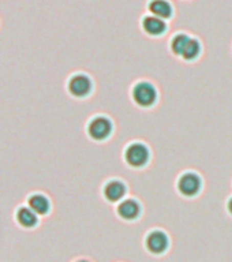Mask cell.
I'll return each mask as SVG.
<instances>
[{"mask_svg": "<svg viewBox=\"0 0 232 262\" xmlns=\"http://www.w3.org/2000/svg\"><path fill=\"white\" fill-rule=\"evenodd\" d=\"M119 216L124 220H134L135 217L139 214V205L134 200L123 201L122 204L118 206Z\"/></svg>", "mask_w": 232, "mask_h": 262, "instance_id": "cell-8", "label": "cell"}, {"mask_svg": "<svg viewBox=\"0 0 232 262\" xmlns=\"http://www.w3.org/2000/svg\"><path fill=\"white\" fill-rule=\"evenodd\" d=\"M228 210H229V213L232 214V198L228 201Z\"/></svg>", "mask_w": 232, "mask_h": 262, "instance_id": "cell-15", "label": "cell"}, {"mask_svg": "<svg viewBox=\"0 0 232 262\" xmlns=\"http://www.w3.org/2000/svg\"><path fill=\"white\" fill-rule=\"evenodd\" d=\"M147 250L153 254H161L168 247V237L161 231H153L146 237Z\"/></svg>", "mask_w": 232, "mask_h": 262, "instance_id": "cell-6", "label": "cell"}, {"mask_svg": "<svg viewBox=\"0 0 232 262\" xmlns=\"http://www.w3.org/2000/svg\"><path fill=\"white\" fill-rule=\"evenodd\" d=\"M142 26L145 32L152 34V36H159L165 30V24L163 19H160L157 16H146L142 22Z\"/></svg>", "mask_w": 232, "mask_h": 262, "instance_id": "cell-10", "label": "cell"}, {"mask_svg": "<svg viewBox=\"0 0 232 262\" xmlns=\"http://www.w3.org/2000/svg\"><path fill=\"white\" fill-rule=\"evenodd\" d=\"M16 220L22 227H26V228H32L37 224L36 213L30 208H20L16 213Z\"/></svg>", "mask_w": 232, "mask_h": 262, "instance_id": "cell-12", "label": "cell"}, {"mask_svg": "<svg viewBox=\"0 0 232 262\" xmlns=\"http://www.w3.org/2000/svg\"><path fill=\"white\" fill-rule=\"evenodd\" d=\"M198 53H200V44H198V41L194 40V38H190L182 56L186 60H193V59H196L198 56Z\"/></svg>", "mask_w": 232, "mask_h": 262, "instance_id": "cell-13", "label": "cell"}, {"mask_svg": "<svg viewBox=\"0 0 232 262\" xmlns=\"http://www.w3.org/2000/svg\"><path fill=\"white\" fill-rule=\"evenodd\" d=\"M111 130H112V126L108 119L106 118H94L92 122H90L89 127H88V131H89V135L96 141H102L106 139L108 135L111 134Z\"/></svg>", "mask_w": 232, "mask_h": 262, "instance_id": "cell-3", "label": "cell"}, {"mask_svg": "<svg viewBox=\"0 0 232 262\" xmlns=\"http://www.w3.org/2000/svg\"><path fill=\"white\" fill-rule=\"evenodd\" d=\"M124 157L131 167H142L149 159V151L146 146H143L141 143H133L126 149Z\"/></svg>", "mask_w": 232, "mask_h": 262, "instance_id": "cell-2", "label": "cell"}, {"mask_svg": "<svg viewBox=\"0 0 232 262\" xmlns=\"http://www.w3.org/2000/svg\"><path fill=\"white\" fill-rule=\"evenodd\" d=\"M29 206L37 214H45L49 210V201L41 194H34L29 198Z\"/></svg>", "mask_w": 232, "mask_h": 262, "instance_id": "cell-11", "label": "cell"}, {"mask_svg": "<svg viewBox=\"0 0 232 262\" xmlns=\"http://www.w3.org/2000/svg\"><path fill=\"white\" fill-rule=\"evenodd\" d=\"M201 180L200 178L194 173H186L179 179L178 182V188H179L180 194L186 196L196 195L197 192L200 191Z\"/></svg>", "mask_w": 232, "mask_h": 262, "instance_id": "cell-4", "label": "cell"}, {"mask_svg": "<svg viewBox=\"0 0 232 262\" xmlns=\"http://www.w3.org/2000/svg\"><path fill=\"white\" fill-rule=\"evenodd\" d=\"M78 262H88V261H78Z\"/></svg>", "mask_w": 232, "mask_h": 262, "instance_id": "cell-16", "label": "cell"}, {"mask_svg": "<svg viewBox=\"0 0 232 262\" xmlns=\"http://www.w3.org/2000/svg\"><path fill=\"white\" fill-rule=\"evenodd\" d=\"M90 89H92V83L89 78L85 75H75L70 79L69 90L75 97H85L86 94H89Z\"/></svg>", "mask_w": 232, "mask_h": 262, "instance_id": "cell-5", "label": "cell"}, {"mask_svg": "<svg viewBox=\"0 0 232 262\" xmlns=\"http://www.w3.org/2000/svg\"><path fill=\"white\" fill-rule=\"evenodd\" d=\"M124 192H126V187L119 180H112L110 183H107L106 188H104V195L111 202H116V201L122 200Z\"/></svg>", "mask_w": 232, "mask_h": 262, "instance_id": "cell-7", "label": "cell"}, {"mask_svg": "<svg viewBox=\"0 0 232 262\" xmlns=\"http://www.w3.org/2000/svg\"><path fill=\"white\" fill-rule=\"evenodd\" d=\"M188 40H190V38H188L187 36H184V34H179V36L174 37V40H172L171 42L172 52L175 53V55H180V56H182Z\"/></svg>", "mask_w": 232, "mask_h": 262, "instance_id": "cell-14", "label": "cell"}, {"mask_svg": "<svg viewBox=\"0 0 232 262\" xmlns=\"http://www.w3.org/2000/svg\"><path fill=\"white\" fill-rule=\"evenodd\" d=\"M133 98L139 106H151L156 101L155 88L147 82H139L133 89Z\"/></svg>", "mask_w": 232, "mask_h": 262, "instance_id": "cell-1", "label": "cell"}, {"mask_svg": "<svg viewBox=\"0 0 232 262\" xmlns=\"http://www.w3.org/2000/svg\"><path fill=\"white\" fill-rule=\"evenodd\" d=\"M149 11L160 19H167L172 14V8L165 0H152L149 4Z\"/></svg>", "mask_w": 232, "mask_h": 262, "instance_id": "cell-9", "label": "cell"}]
</instances>
